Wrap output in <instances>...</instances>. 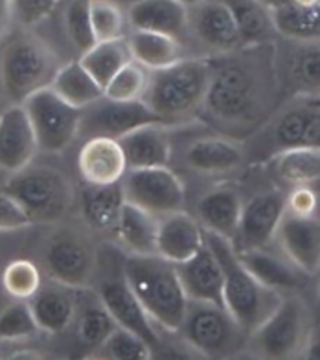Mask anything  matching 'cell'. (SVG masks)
Wrapping results in <instances>:
<instances>
[{
	"label": "cell",
	"mask_w": 320,
	"mask_h": 360,
	"mask_svg": "<svg viewBox=\"0 0 320 360\" xmlns=\"http://www.w3.org/2000/svg\"><path fill=\"white\" fill-rule=\"evenodd\" d=\"M210 84L202 110L221 127L261 129L276 114L281 96L276 68V44L240 47L238 51L207 56Z\"/></svg>",
	"instance_id": "cell-1"
},
{
	"label": "cell",
	"mask_w": 320,
	"mask_h": 360,
	"mask_svg": "<svg viewBox=\"0 0 320 360\" xmlns=\"http://www.w3.org/2000/svg\"><path fill=\"white\" fill-rule=\"evenodd\" d=\"M122 276L154 325L165 333L178 334L190 301L180 284L176 265L159 256H125Z\"/></svg>",
	"instance_id": "cell-2"
},
{
	"label": "cell",
	"mask_w": 320,
	"mask_h": 360,
	"mask_svg": "<svg viewBox=\"0 0 320 360\" xmlns=\"http://www.w3.org/2000/svg\"><path fill=\"white\" fill-rule=\"evenodd\" d=\"M207 245L223 271V307L250 338L271 314L285 295L268 290L245 269L233 243L204 231Z\"/></svg>",
	"instance_id": "cell-3"
},
{
	"label": "cell",
	"mask_w": 320,
	"mask_h": 360,
	"mask_svg": "<svg viewBox=\"0 0 320 360\" xmlns=\"http://www.w3.org/2000/svg\"><path fill=\"white\" fill-rule=\"evenodd\" d=\"M210 84L208 58H182L171 68L150 71L142 101L167 125L193 118L202 110Z\"/></svg>",
	"instance_id": "cell-4"
},
{
	"label": "cell",
	"mask_w": 320,
	"mask_h": 360,
	"mask_svg": "<svg viewBox=\"0 0 320 360\" xmlns=\"http://www.w3.org/2000/svg\"><path fill=\"white\" fill-rule=\"evenodd\" d=\"M300 148H320V97H293L245 142V153L264 161Z\"/></svg>",
	"instance_id": "cell-5"
},
{
	"label": "cell",
	"mask_w": 320,
	"mask_h": 360,
	"mask_svg": "<svg viewBox=\"0 0 320 360\" xmlns=\"http://www.w3.org/2000/svg\"><path fill=\"white\" fill-rule=\"evenodd\" d=\"M59 70L53 49L25 34L11 39L0 54V86L11 105H23L36 91L49 88Z\"/></svg>",
	"instance_id": "cell-6"
},
{
	"label": "cell",
	"mask_w": 320,
	"mask_h": 360,
	"mask_svg": "<svg viewBox=\"0 0 320 360\" xmlns=\"http://www.w3.org/2000/svg\"><path fill=\"white\" fill-rule=\"evenodd\" d=\"M4 191L19 202L32 224L59 222L73 205L70 179L49 167H28L13 174Z\"/></svg>",
	"instance_id": "cell-7"
},
{
	"label": "cell",
	"mask_w": 320,
	"mask_h": 360,
	"mask_svg": "<svg viewBox=\"0 0 320 360\" xmlns=\"http://www.w3.org/2000/svg\"><path fill=\"white\" fill-rule=\"evenodd\" d=\"M311 330V312L304 299L285 295L250 340L261 360H294L304 353Z\"/></svg>",
	"instance_id": "cell-8"
},
{
	"label": "cell",
	"mask_w": 320,
	"mask_h": 360,
	"mask_svg": "<svg viewBox=\"0 0 320 360\" xmlns=\"http://www.w3.org/2000/svg\"><path fill=\"white\" fill-rule=\"evenodd\" d=\"M178 334L197 355L212 360L233 356L244 345V340H247V334L236 325L225 308L191 301Z\"/></svg>",
	"instance_id": "cell-9"
},
{
	"label": "cell",
	"mask_w": 320,
	"mask_h": 360,
	"mask_svg": "<svg viewBox=\"0 0 320 360\" xmlns=\"http://www.w3.org/2000/svg\"><path fill=\"white\" fill-rule=\"evenodd\" d=\"M23 108L27 110L38 148L45 153H62L79 135L82 110L62 101L51 86L28 97Z\"/></svg>",
	"instance_id": "cell-10"
},
{
	"label": "cell",
	"mask_w": 320,
	"mask_h": 360,
	"mask_svg": "<svg viewBox=\"0 0 320 360\" xmlns=\"http://www.w3.org/2000/svg\"><path fill=\"white\" fill-rule=\"evenodd\" d=\"M122 188L125 202L152 213L158 219L184 211V183L168 167L130 170L122 179Z\"/></svg>",
	"instance_id": "cell-11"
},
{
	"label": "cell",
	"mask_w": 320,
	"mask_h": 360,
	"mask_svg": "<svg viewBox=\"0 0 320 360\" xmlns=\"http://www.w3.org/2000/svg\"><path fill=\"white\" fill-rule=\"evenodd\" d=\"M44 267L54 284L82 290L92 282L96 273V254L77 233L59 231L45 245Z\"/></svg>",
	"instance_id": "cell-12"
},
{
	"label": "cell",
	"mask_w": 320,
	"mask_h": 360,
	"mask_svg": "<svg viewBox=\"0 0 320 360\" xmlns=\"http://www.w3.org/2000/svg\"><path fill=\"white\" fill-rule=\"evenodd\" d=\"M287 193L279 187L262 191L244 202L238 231L233 239L236 252H250L257 248L271 247L285 215Z\"/></svg>",
	"instance_id": "cell-13"
},
{
	"label": "cell",
	"mask_w": 320,
	"mask_h": 360,
	"mask_svg": "<svg viewBox=\"0 0 320 360\" xmlns=\"http://www.w3.org/2000/svg\"><path fill=\"white\" fill-rule=\"evenodd\" d=\"M276 41V68L281 91L293 97H320V39Z\"/></svg>",
	"instance_id": "cell-14"
},
{
	"label": "cell",
	"mask_w": 320,
	"mask_h": 360,
	"mask_svg": "<svg viewBox=\"0 0 320 360\" xmlns=\"http://www.w3.org/2000/svg\"><path fill=\"white\" fill-rule=\"evenodd\" d=\"M147 125H167L159 116L147 107L144 101L116 103L101 99L94 103L92 107L82 110V122L79 133H87L88 139L92 136H107V139L120 140L131 131L141 129ZM171 127V125H168Z\"/></svg>",
	"instance_id": "cell-15"
},
{
	"label": "cell",
	"mask_w": 320,
	"mask_h": 360,
	"mask_svg": "<svg viewBox=\"0 0 320 360\" xmlns=\"http://www.w3.org/2000/svg\"><path fill=\"white\" fill-rule=\"evenodd\" d=\"M187 30L207 49L210 56L227 54L244 47L233 11L221 0H204L190 10Z\"/></svg>",
	"instance_id": "cell-16"
},
{
	"label": "cell",
	"mask_w": 320,
	"mask_h": 360,
	"mask_svg": "<svg viewBox=\"0 0 320 360\" xmlns=\"http://www.w3.org/2000/svg\"><path fill=\"white\" fill-rule=\"evenodd\" d=\"M98 301L104 304L109 316L113 317L116 327L137 334L139 338L148 342L152 347L158 344L159 338H161L158 327L154 325L152 319L147 316V312L139 304L137 297L133 295V291L130 290V285L122 276V269H120V274L105 278L99 284Z\"/></svg>",
	"instance_id": "cell-17"
},
{
	"label": "cell",
	"mask_w": 320,
	"mask_h": 360,
	"mask_svg": "<svg viewBox=\"0 0 320 360\" xmlns=\"http://www.w3.org/2000/svg\"><path fill=\"white\" fill-rule=\"evenodd\" d=\"M277 248L305 274L320 273V207L309 217L283 215L276 236Z\"/></svg>",
	"instance_id": "cell-18"
},
{
	"label": "cell",
	"mask_w": 320,
	"mask_h": 360,
	"mask_svg": "<svg viewBox=\"0 0 320 360\" xmlns=\"http://www.w3.org/2000/svg\"><path fill=\"white\" fill-rule=\"evenodd\" d=\"M39 151L38 140L23 105H10L0 112V170L8 176L30 167Z\"/></svg>",
	"instance_id": "cell-19"
},
{
	"label": "cell",
	"mask_w": 320,
	"mask_h": 360,
	"mask_svg": "<svg viewBox=\"0 0 320 360\" xmlns=\"http://www.w3.org/2000/svg\"><path fill=\"white\" fill-rule=\"evenodd\" d=\"M79 172L87 185L107 187L118 185L130 172L124 150L118 140L107 136H92L85 140L77 157Z\"/></svg>",
	"instance_id": "cell-20"
},
{
	"label": "cell",
	"mask_w": 320,
	"mask_h": 360,
	"mask_svg": "<svg viewBox=\"0 0 320 360\" xmlns=\"http://www.w3.org/2000/svg\"><path fill=\"white\" fill-rule=\"evenodd\" d=\"M238 258L245 269L264 288L276 291L279 295H296V291L302 290L309 278V274L296 267L281 250L277 252L271 247L240 252Z\"/></svg>",
	"instance_id": "cell-21"
},
{
	"label": "cell",
	"mask_w": 320,
	"mask_h": 360,
	"mask_svg": "<svg viewBox=\"0 0 320 360\" xmlns=\"http://www.w3.org/2000/svg\"><path fill=\"white\" fill-rule=\"evenodd\" d=\"M244 210V198L233 183H219L208 188L197 202V221L204 231L233 243L238 231L240 217Z\"/></svg>",
	"instance_id": "cell-22"
},
{
	"label": "cell",
	"mask_w": 320,
	"mask_h": 360,
	"mask_svg": "<svg viewBox=\"0 0 320 360\" xmlns=\"http://www.w3.org/2000/svg\"><path fill=\"white\" fill-rule=\"evenodd\" d=\"M184 161L190 170L202 176H223L238 170L245 161L244 142L230 136H202L185 148Z\"/></svg>",
	"instance_id": "cell-23"
},
{
	"label": "cell",
	"mask_w": 320,
	"mask_h": 360,
	"mask_svg": "<svg viewBox=\"0 0 320 360\" xmlns=\"http://www.w3.org/2000/svg\"><path fill=\"white\" fill-rule=\"evenodd\" d=\"M207 245V233L201 222L185 211L159 219L158 256L168 264L180 265L193 258Z\"/></svg>",
	"instance_id": "cell-24"
},
{
	"label": "cell",
	"mask_w": 320,
	"mask_h": 360,
	"mask_svg": "<svg viewBox=\"0 0 320 360\" xmlns=\"http://www.w3.org/2000/svg\"><path fill=\"white\" fill-rule=\"evenodd\" d=\"M176 271L187 301L223 307V271L208 245L193 258L176 265Z\"/></svg>",
	"instance_id": "cell-25"
},
{
	"label": "cell",
	"mask_w": 320,
	"mask_h": 360,
	"mask_svg": "<svg viewBox=\"0 0 320 360\" xmlns=\"http://www.w3.org/2000/svg\"><path fill=\"white\" fill-rule=\"evenodd\" d=\"M125 15L133 30L165 34L180 39L187 30L190 10L178 0H135Z\"/></svg>",
	"instance_id": "cell-26"
},
{
	"label": "cell",
	"mask_w": 320,
	"mask_h": 360,
	"mask_svg": "<svg viewBox=\"0 0 320 360\" xmlns=\"http://www.w3.org/2000/svg\"><path fill=\"white\" fill-rule=\"evenodd\" d=\"M124 150L130 170L168 167L173 144L168 125H147L124 135L118 140Z\"/></svg>",
	"instance_id": "cell-27"
},
{
	"label": "cell",
	"mask_w": 320,
	"mask_h": 360,
	"mask_svg": "<svg viewBox=\"0 0 320 360\" xmlns=\"http://www.w3.org/2000/svg\"><path fill=\"white\" fill-rule=\"evenodd\" d=\"M271 179L287 191L320 185V148L279 151L266 161Z\"/></svg>",
	"instance_id": "cell-28"
},
{
	"label": "cell",
	"mask_w": 320,
	"mask_h": 360,
	"mask_svg": "<svg viewBox=\"0 0 320 360\" xmlns=\"http://www.w3.org/2000/svg\"><path fill=\"white\" fill-rule=\"evenodd\" d=\"M158 217L125 202L113 233L128 256H158Z\"/></svg>",
	"instance_id": "cell-29"
},
{
	"label": "cell",
	"mask_w": 320,
	"mask_h": 360,
	"mask_svg": "<svg viewBox=\"0 0 320 360\" xmlns=\"http://www.w3.org/2000/svg\"><path fill=\"white\" fill-rule=\"evenodd\" d=\"M39 333L60 334L75 321L77 317V299L71 295L70 288L60 284L42 285V290L28 301Z\"/></svg>",
	"instance_id": "cell-30"
},
{
	"label": "cell",
	"mask_w": 320,
	"mask_h": 360,
	"mask_svg": "<svg viewBox=\"0 0 320 360\" xmlns=\"http://www.w3.org/2000/svg\"><path fill=\"white\" fill-rule=\"evenodd\" d=\"M124 205L125 196L122 183L107 187L87 185L79 194L82 221L96 231H113Z\"/></svg>",
	"instance_id": "cell-31"
},
{
	"label": "cell",
	"mask_w": 320,
	"mask_h": 360,
	"mask_svg": "<svg viewBox=\"0 0 320 360\" xmlns=\"http://www.w3.org/2000/svg\"><path fill=\"white\" fill-rule=\"evenodd\" d=\"M125 39H128L131 60L142 65L147 71L165 70L185 58L182 41L173 36L133 30Z\"/></svg>",
	"instance_id": "cell-32"
},
{
	"label": "cell",
	"mask_w": 320,
	"mask_h": 360,
	"mask_svg": "<svg viewBox=\"0 0 320 360\" xmlns=\"http://www.w3.org/2000/svg\"><path fill=\"white\" fill-rule=\"evenodd\" d=\"M51 90L62 101L79 108V110L92 107L94 103L104 99V88L94 81L79 60L60 65V70L56 71V75L51 82Z\"/></svg>",
	"instance_id": "cell-33"
},
{
	"label": "cell",
	"mask_w": 320,
	"mask_h": 360,
	"mask_svg": "<svg viewBox=\"0 0 320 360\" xmlns=\"http://www.w3.org/2000/svg\"><path fill=\"white\" fill-rule=\"evenodd\" d=\"M221 2H225L228 10L233 11L244 47L276 44L279 39L271 11L259 0H221Z\"/></svg>",
	"instance_id": "cell-34"
},
{
	"label": "cell",
	"mask_w": 320,
	"mask_h": 360,
	"mask_svg": "<svg viewBox=\"0 0 320 360\" xmlns=\"http://www.w3.org/2000/svg\"><path fill=\"white\" fill-rule=\"evenodd\" d=\"M81 65L90 73L99 86L105 88L109 81L118 73L122 68L133 62L128 47V39H114V41H98L79 58Z\"/></svg>",
	"instance_id": "cell-35"
},
{
	"label": "cell",
	"mask_w": 320,
	"mask_h": 360,
	"mask_svg": "<svg viewBox=\"0 0 320 360\" xmlns=\"http://www.w3.org/2000/svg\"><path fill=\"white\" fill-rule=\"evenodd\" d=\"M271 17L279 38L294 41L320 39V8H302L290 2L271 11Z\"/></svg>",
	"instance_id": "cell-36"
},
{
	"label": "cell",
	"mask_w": 320,
	"mask_h": 360,
	"mask_svg": "<svg viewBox=\"0 0 320 360\" xmlns=\"http://www.w3.org/2000/svg\"><path fill=\"white\" fill-rule=\"evenodd\" d=\"M0 282L13 301L28 302L42 290V271L30 259H11L2 271Z\"/></svg>",
	"instance_id": "cell-37"
},
{
	"label": "cell",
	"mask_w": 320,
	"mask_h": 360,
	"mask_svg": "<svg viewBox=\"0 0 320 360\" xmlns=\"http://www.w3.org/2000/svg\"><path fill=\"white\" fill-rule=\"evenodd\" d=\"M75 321L79 342L90 349H99L107 342L109 336L118 328L99 301L87 304L81 308V312L77 310Z\"/></svg>",
	"instance_id": "cell-38"
},
{
	"label": "cell",
	"mask_w": 320,
	"mask_h": 360,
	"mask_svg": "<svg viewBox=\"0 0 320 360\" xmlns=\"http://www.w3.org/2000/svg\"><path fill=\"white\" fill-rule=\"evenodd\" d=\"M148 79H150V71L135 62H130L109 81L107 86L104 88V97L116 103L142 101L148 88Z\"/></svg>",
	"instance_id": "cell-39"
},
{
	"label": "cell",
	"mask_w": 320,
	"mask_h": 360,
	"mask_svg": "<svg viewBox=\"0 0 320 360\" xmlns=\"http://www.w3.org/2000/svg\"><path fill=\"white\" fill-rule=\"evenodd\" d=\"M90 21L96 44L125 38L128 15L113 0H90Z\"/></svg>",
	"instance_id": "cell-40"
},
{
	"label": "cell",
	"mask_w": 320,
	"mask_h": 360,
	"mask_svg": "<svg viewBox=\"0 0 320 360\" xmlns=\"http://www.w3.org/2000/svg\"><path fill=\"white\" fill-rule=\"evenodd\" d=\"M39 328L36 325L28 302L13 301L0 312V342L16 344L38 336Z\"/></svg>",
	"instance_id": "cell-41"
},
{
	"label": "cell",
	"mask_w": 320,
	"mask_h": 360,
	"mask_svg": "<svg viewBox=\"0 0 320 360\" xmlns=\"http://www.w3.org/2000/svg\"><path fill=\"white\" fill-rule=\"evenodd\" d=\"M64 28L71 45L81 54L96 45L92 21H90V0L68 2L64 10Z\"/></svg>",
	"instance_id": "cell-42"
},
{
	"label": "cell",
	"mask_w": 320,
	"mask_h": 360,
	"mask_svg": "<svg viewBox=\"0 0 320 360\" xmlns=\"http://www.w3.org/2000/svg\"><path fill=\"white\" fill-rule=\"evenodd\" d=\"M101 360H150L152 359V345L139 338L137 334L116 328L99 347Z\"/></svg>",
	"instance_id": "cell-43"
},
{
	"label": "cell",
	"mask_w": 320,
	"mask_h": 360,
	"mask_svg": "<svg viewBox=\"0 0 320 360\" xmlns=\"http://www.w3.org/2000/svg\"><path fill=\"white\" fill-rule=\"evenodd\" d=\"M59 0H10L11 19L21 27L32 28L56 10Z\"/></svg>",
	"instance_id": "cell-44"
},
{
	"label": "cell",
	"mask_w": 320,
	"mask_h": 360,
	"mask_svg": "<svg viewBox=\"0 0 320 360\" xmlns=\"http://www.w3.org/2000/svg\"><path fill=\"white\" fill-rule=\"evenodd\" d=\"M32 226L19 202L2 188L0 191V231H16Z\"/></svg>",
	"instance_id": "cell-45"
},
{
	"label": "cell",
	"mask_w": 320,
	"mask_h": 360,
	"mask_svg": "<svg viewBox=\"0 0 320 360\" xmlns=\"http://www.w3.org/2000/svg\"><path fill=\"white\" fill-rule=\"evenodd\" d=\"M320 207V194L315 187H298L287 193L285 213L296 217H309Z\"/></svg>",
	"instance_id": "cell-46"
},
{
	"label": "cell",
	"mask_w": 320,
	"mask_h": 360,
	"mask_svg": "<svg viewBox=\"0 0 320 360\" xmlns=\"http://www.w3.org/2000/svg\"><path fill=\"white\" fill-rule=\"evenodd\" d=\"M197 353L190 349L184 342H159L152 347V359L150 360H197Z\"/></svg>",
	"instance_id": "cell-47"
},
{
	"label": "cell",
	"mask_w": 320,
	"mask_h": 360,
	"mask_svg": "<svg viewBox=\"0 0 320 360\" xmlns=\"http://www.w3.org/2000/svg\"><path fill=\"white\" fill-rule=\"evenodd\" d=\"M2 360H49L44 351L34 349V347H21V349L10 351Z\"/></svg>",
	"instance_id": "cell-48"
},
{
	"label": "cell",
	"mask_w": 320,
	"mask_h": 360,
	"mask_svg": "<svg viewBox=\"0 0 320 360\" xmlns=\"http://www.w3.org/2000/svg\"><path fill=\"white\" fill-rule=\"evenodd\" d=\"M304 360H320V327L311 330L304 349Z\"/></svg>",
	"instance_id": "cell-49"
},
{
	"label": "cell",
	"mask_w": 320,
	"mask_h": 360,
	"mask_svg": "<svg viewBox=\"0 0 320 360\" xmlns=\"http://www.w3.org/2000/svg\"><path fill=\"white\" fill-rule=\"evenodd\" d=\"M11 21H13V19H11L10 0H0V38L8 32Z\"/></svg>",
	"instance_id": "cell-50"
},
{
	"label": "cell",
	"mask_w": 320,
	"mask_h": 360,
	"mask_svg": "<svg viewBox=\"0 0 320 360\" xmlns=\"http://www.w3.org/2000/svg\"><path fill=\"white\" fill-rule=\"evenodd\" d=\"M259 2H261L262 6H266L270 11H276L279 10V8H283V6L290 4L293 0H259Z\"/></svg>",
	"instance_id": "cell-51"
},
{
	"label": "cell",
	"mask_w": 320,
	"mask_h": 360,
	"mask_svg": "<svg viewBox=\"0 0 320 360\" xmlns=\"http://www.w3.org/2000/svg\"><path fill=\"white\" fill-rule=\"evenodd\" d=\"M293 2L302 8H320V0H293Z\"/></svg>",
	"instance_id": "cell-52"
},
{
	"label": "cell",
	"mask_w": 320,
	"mask_h": 360,
	"mask_svg": "<svg viewBox=\"0 0 320 360\" xmlns=\"http://www.w3.org/2000/svg\"><path fill=\"white\" fill-rule=\"evenodd\" d=\"M178 2H180V4H182V6H185L187 10H191V8H195V6L202 4L204 0H178Z\"/></svg>",
	"instance_id": "cell-53"
},
{
	"label": "cell",
	"mask_w": 320,
	"mask_h": 360,
	"mask_svg": "<svg viewBox=\"0 0 320 360\" xmlns=\"http://www.w3.org/2000/svg\"><path fill=\"white\" fill-rule=\"evenodd\" d=\"M8 178H10V176H8V174H6L4 170H0V191L4 188V185H6V181H8Z\"/></svg>",
	"instance_id": "cell-54"
},
{
	"label": "cell",
	"mask_w": 320,
	"mask_h": 360,
	"mask_svg": "<svg viewBox=\"0 0 320 360\" xmlns=\"http://www.w3.org/2000/svg\"><path fill=\"white\" fill-rule=\"evenodd\" d=\"M316 308H319V314H320V280H319V284H316Z\"/></svg>",
	"instance_id": "cell-55"
},
{
	"label": "cell",
	"mask_w": 320,
	"mask_h": 360,
	"mask_svg": "<svg viewBox=\"0 0 320 360\" xmlns=\"http://www.w3.org/2000/svg\"><path fill=\"white\" fill-rule=\"evenodd\" d=\"M87 360H101V359H99V356H90V359H87Z\"/></svg>",
	"instance_id": "cell-56"
},
{
	"label": "cell",
	"mask_w": 320,
	"mask_h": 360,
	"mask_svg": "<svg viewBox=\"0 0 320 360\" xmlns=\"http://www.w3.org/2000/svg\"><path fill=\"white\" fill-rule=\"evenodd\" d=\"M0 360H2V356H0Z\"/></svg>",
	"instance_id": "cell-57"
}]
</instances>
